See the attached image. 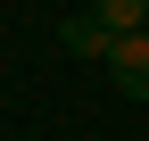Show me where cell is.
<instances>
[{"instance_id":"obj_1","label":"cell","mask_w":149,"mask_h":141,"mask_svg":"<svg viewBox=\"0 0 149 141\" xmlns=\"http://www.w3.org/2000/svg\"><path fill=\"white\" fill-rule=\"evenodd\" d=\"M100 66L116 75L124 100H149V25H141V33H116V50H108Z\"/></svg>"},{"instance_id":"obj_2","label":"cell","mask_w":149,"mask_h":141,"mask_svg":"<svg viewBox=\"0 0 149 141\" xmlns=\"http://www.w3.org/2000/svg\"><path fill=\"white\" fill-rule=\"evenodd\" d=\"M66 50H83V58H108V50H116V33H108L100 17H66Z\"/></svg>"},{"instance_id":"obj_3","label":"cell","mask_w":149,"mask_h":141,"mask_svg":"<svg viewBox=\"0 0 149 141\" xmlns=\"http://www.w3.org/2000/svg\"><path fill=\"white\" fill-rule=\"evenodd\" d=\"M91 17H100L108 33H141L149 25V0H91Z\"/></svg>"}]
</instances>
